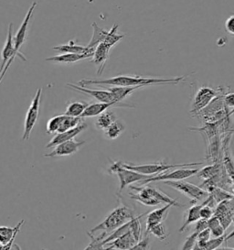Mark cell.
<instances>
[{"instance_id":"1","label":"cell","mask_w":234,"mask_h":250,"mask_svg":"<svg viewBox=\"0 0 234 250\" xmlns=\"http://www.w3.org/2000/svg\"><path fill=\"white\" fill-rule=\"evenodd\" d=\"M186 75L173 78H149L138 75H118L105 80H80L79 85H108V86H148L153 84H177L186 79Z\"/></svg>"},{"instance_id":"2","label":"cell","mask_w":234,"mask_h":250,"mask_svg":"<svg viewBox=\"0 0 234 250\" xmlns=\"http://www.w3.org/2000/svg\"><path fill=\"white\" fill-rule=\"evenodd\" d=\"M133 217H135V212L130 208L125 206H117V208L114 211H112L109 213V215L102 221L101 224L91 229L89 233L95 234L96 232L102 231L109 234L115 229L125 224L126 222L131 220Z\"/></svg>"},{"instance_id":"3","label":"cell","mask_w":234,"mask_h":250,"mask_svg":"<svg viewBox=\"0 0 234 250\" xmlns=\"http://www.w3.org/2000/svg\"><path fill=\"white\" fill-rule=\"evenodd\" d=\"M122 166L126 169L135 170L141 174H145L148 176H154L156 174H159L163 171H166L170 169L175 168H182V167H194V166H199L202 165L203 162H191V163H183V164H168L166 162H155V163H149V164H133V163H124L121 162Z\"/></svg>"},{"instance_id":"4","label":"cell","mask_w":234,"mask_h":250,"mask_svg":"<svg viewBox=\"0 0 234 250\" xmlns=\"http://www.w3.org/2000/svg\"><path fill=\"white\" fill-rule=\"evenodd\" d=\"M164 184L169 187L175 189L186 195L191 200L192 203H196L198 201H202L209 196V191L198 187L195 184L185 182L184 180L180 181H164Z\"/></svg>"},{"instance_id":"5","label":"cell","mask_w":234,"mask_h":250,"mask_svg":"<svg viewBox=\"0 0 234 250\" xmlns=\"http://www.w3.org/2000/svg\"><path fill=\"white\" fill-rule=\"evenodd\" d=\"M110 173L117 174L120 181V188L119 191H122L125 187L129 186L130 184L134 183H139L143 180H146L149 178L148 175L141 174L132 169H126L122 166L121 162H114L113 165L110 167Z\"/></svg>"},{"instance_id":"6","label":"cell","mask_w":234,"mask_h":250,"mask_svg":"<svg viewBox=\"0 0 234 250\" xmlns=\"http://www.w3.org/2000/svg\"><path fill=\"white\" fill-rule=\"evenodd\" d=\"M41 96H42V88H39L35 94V96L33 97V99L31 101L28 112L26 114V118L24 121V132L22 135V140H29L30 134L36 125L37 120H38L39 114Z\"/></svg>"},{"instance_id":"7","label":"cell","mask_w":234,"mask_h":250,"mask_svg":"<svg viewBox=\"0 0 234 250\" xmlns=\"http://www.w3.org/2000/svg\"><path fill=\"white\" fill-rule=\"evenodd\" d=\"M37 7V2H33L31 7L29 8L28 10V13L24 19V21L22 22L20 29L17 31L16 35L14 36V46H15V52L18 57H20V59L23 60L24 62L27 61V58L22 54L20 52V49H21L22 45L24 44L27 41V38H28V29H29V21L32 18L33 15V12L35 10V8Z\"/></svg>"},{"instance_id":"8","label":"cell","mask_w":234,"mask_h":250,"mask_svg":"<svg viewBox=\"0 0 234 250\" xmlns=\"http://www.w3.org/2000/svg\"><path fill=\"white\" fill-rule=\"evenodd\" d=\"M197 171L198 169H187V167H182L180 169H176L171 172H166V173L161 172L159 174L149 177L139 183L142 184H147L155 183V182H164V181H180V180H185L196 175Z\"/></svg>"},{"instance_id":"9","label":"cell","mask_w":234,"mask_h":250,"mask_svg":"<svg viewBox=\"0 0 234 250\" xmlns=\"http://www.w3.org/2000/svg\"><path fill=\"white\" fill-rule=\"evenodd\" d=\"M219 90H214L211 87L203 86L197 90L196 95L194 96V100L192 104V108L190 110V113L195 116L197 112L203 109L205 106H207L209 104L211 103L213 98L219 95L218 93Z\"/></svg>"},{"instance_id":"10","label":"cell","mask_w":234,"mask_h":250,"mask_svg":"<svg viewBox=\"0 0 234 250\" xmlns=\"http://www.w3.org/2000/svg\"><path fill=\"white\" fill-rule=\"evenodd\" d=\"M67 86L75 91H78L80 93L86 94L88 96H92L95 98L98 102L102 103H117L115 100L114 95L109 90H102V89H90L86 86H81L79 84H73V83H67Z\"/></svg>"},{"instance_id":"11","label":"cell","mask_w":234,"mask_h":250,"mask_svg":"<svg viewBox=\"0 0 234 250\" xmlns=\"http://www.w3.org/2000/svg\"><path fill=\"white\" fill-rule=\"evenodd\" d=\"M85 144V141H77V140H70L64 141L60 144L54 147L53 150L48 154L44 155L46 158H57V157H64L74 154L79 151L80 147Z\"/></svg>"},{"instance_id":"12","label":"cell","mask_w":234,"mask_h":250,"mask_svg":"<svg viewBox=\"0 0 234 250\" xmlns=\"http://www.w3.org/2000/svg\"><path fill=\"white\" fill-rule=\"evenodd\" d=\"M25 221L21 220L15 228L0 227V250H11L15 238L20 231Z\"/></svg>"},{"instance_id":"13","label":"cell","mask_w":234,"mask_h":250,"mask_svg":"<svg viewBox=\"0 0 234 250\" xmlns=\"http://www.w3.org/2000/svg\"><path fill=\"white\" fill-rule=\"evenodd\" d=\"M86 127H87L86 123L81 122L79 125H76L75 127L71 128L69 130H66L64 132L56 133V135L53 137V139L47 144L46 147L51 148V147H56L57 145L64 142V141L73 140L76 136H78L80 132H82Z\"/></svg>"},{"instance_id":"14","label":"cell","mask_w":234,"mask_h":250,"mask_svg":"<svg viewBox=\"0 0 234 250\" xmlns=\"http://www.w3.org/2000/svg\"><path fill=\"white\" fill-rule=\"evenodd\" d=\"M111 49H112V47H110L109 45H107L104 42H101L95 47V52L92 57V62H94L95 65L98 67L97 74L99 75H101L104 70L106 62L109 58V52Z\"/></svg>"},{"instance_id":"15","label":"cell","mask_w":234,"mask_h":250,"mask_svg":"<svg viewBox=\"0 0 234 250\" xmlns=\"http://www.w3.org/2000/svg\"><path fill=\"white\" fill-rule=\"evenodd\" d=\"M137 243L136 238L129 230L124 235L117 237V239L107 243L104 246V249L106 250H131L132 248Z\"/></svg>"},{"instance_id":"16","label":"cell","mask_w":234,"mask_h":250,"mask_svg":"<svg viewBox=\"0 0 234 250\" xmlns=\"http://www.w3.org/2000/svg\"><path fill=\"white\" fill-rule=\"evenodd\" d=\"M93 54L89 53H62L56 56H52L47 58V62H52L56 63H74L81 60L89 59L92 58Z\"/></svg>"},{"instance_id":"17","label":"cell","mask_w":234,"mask_h":250,"mask_svg":"<svg viewBox=\"0 0 234 250\" xmlns=\"http://www.w3.org/2000/svg\"><path fill=\"white\" fill-rule=\"evenodd\" d=\"M95 48H88L87 46H81L76 44L73 41L69 42L67 44L58 45L52 48L53 51L60 52V53H89L93 54L95 52Z\"/></svg>"},{"instance_id":"18","label":"cell","mask_w":234,"mask_h":250,"mask_svg":"<svg viewBox=\"0 0 234 250\" xmlns=\"http://www.w3.org/2000/svg\"><path fill=\"white\" fill-rule=\"evenodd\" d=\"M172 205L170 204H166V206L156 209L152 212H148L147 213V219H146V228L158 224V223H162L166 219V217L168 216V211L169 209L172 207Z\"/></svg>"},{"instance_id":"19","label":"cell","mask_w":234,"mask_h":250,"mask_svg":"<svg viewBox=\"0 0 234 250\" xmlns=\"http://www.w3.org/2000/svg\"><path fill=\"white\" fill-rule=\"evenodd\" d=\"M116 103H99L89 104L87 107L85 108V110L83 111L82 115L80 116L81 118H95L98 117L99 115H101L102 112L109 109L110 107L116 105Z\"/></svg>"},{"instance_id":"20","label":"cell","mask_w":234,"mask_h":250,"mask_svg":"<svg viewBox=\"0 0 234 250\" xmlns=\"http://www.w3.org/2000/svg\"><path fill=\"white\" fill-rule=\"evenodd\" d=\"M142 87H144V86H111L108 90L110 92H112V94L115 97V100L117 101V103H120L126 97L131 96L135 91L142 88Z\"/></svg>"},{"instance_id":"21","label":"cell","mask_w":234,"mask_h":250,"mask_svg":"<svg viewBox=\"0 0 234 250\" xmlns=\"http://www.w3.org/2000/svg\"><path fill=\"white\" fill-rule=\"evenodd\" d=\"M92 27L94 30V33L89 44L87 45L88 48H95L99 43L103 42L109 32V30H103L102 28H100L95 22L92 24Z\"/></svg>"},{"instance_id":"22","label":"cell","mask_w":234,"mask_h":250,"mask_svg":"<svg viewBox=\"0 0 234 250\" xmlns=\"http://www.w3.org/2000/svg\"><path fill=\"white\" fill-rule=\"evenodd\" d=\"M116 120H117V118H116L115 113L112 112V111H108V109H107V110L102 112L101 115L98 116V118L95 122V126L98 129L104 131Z\"/></svg>"},{"instance_id":"23","label":"cell","mask_w":234,"mask_h":250,"mask_svg":"<svg viewBox=\"0 0 234 250\" xmlns=\"http://www.w3.org/2000/svg\"><path fill=\"white\" fill-rule=\"evenodd\" d=\"M201 206H202V204H201V205H197V206H192L190 207V209L188 210L187 216H186V218H185V220H184V224H183L181 228L179 229V232H180V233L184 232L190 225L200 219L199 210H200Z\"/></svg>"},{"instance_id":"24","label":"cell","mask_w":234,"mask_h":250,"mask_svg":"<svg viewBox=\"0 0 234 250\" xmlns=\"http://www.w3.org/2000/svg\"><path fill=\"white\" fill-rule=\"evenodd\" d=\"M89 103L83 101H75L72 103L68 104L66 108L65 115L71 116L74 118H80L83 111L87 107Z\"/></svg>"},{"instance_id":"25","label":"cell","mask_w":234,"mask_h":250,"mask_svg":"<svg viewBox=\"0 0 234 250\" xmlns=\"http://www.w3.org/2000/svg\"><path fill=\"white\" fill-rule=\"evenodd\" d=\"M124 131V124L119 120H116L104 130V134L105 137L109 140H117Z\"/></svg>"},{"instance_id":"26","label":"cell","mask_w":234,"mask_h":250,"mask_svg":"<svg viewBox=\"0 0 234 250\" xmlns=\"http://www.w3.org/2000/svg\"><path fill=\"white\" fill-rule=\"evenodd\" d=\"M82 122V118H74V117H71V116H67V115H63V118L61 119V122L59 124V127H58V132H64L66 130H69L71 128L75 127L76 125H79Z\"/></svg>"},{"instance_id":"27","label":"cell","mask_w":234,"mask_h":250,"mask_svg":"<svg viewBox=\"0 0 234 250\" xmlns=\"http://www.w3.org/2000/svg\"><path fill=\"white\" fill-rule=\"evenodd\" d=\"M208 228L211 230L212 235H214L215 237L224 235L225 229L222 227L220 221L216 215H213L212 218L208 220Z\"/></svg>"},{"instance_id":"28","label":"cell","mask_w":234,"mask_h":250,"mask_svg":"<svg viewBox=\"0 0 234 250\" xmlns=\"http://www.w3.org/2000/svg\"><path fill=\"white\" fill-rule=\"evenodd\" d=\"M146 213H148V212ZM146 213L141 214L139 216H135L130 220V231L137 242L142 238V225H141L140 219L144 215H146Z\"/></svg>"},{"instance_id":"29","label":"cell","mask_w":234,"mask_h":250,"mask_svg":"<svg viewBox=\"0 0 234 250\" xmlns=\"http://www.w3.org/2000/svg\"><path fill=\"white\" fill-rule=\"evenodd\" d=\"M219 171H220V169H219V164L214 163L213 165L206 166L203 169H198L197 175L199 178H202L204 180H209L212 177L215 176L217 173H219Z\"/></svg>"},{"instance_id":"30","label":"cell","mask_w":234,"mask_h":250,"mask_svg":"<svg viewBox=\"0 0 234 250\" xmlns=\"http://www.w3.org/2000/svg\"><path fill=\"white\" fill-rule=\"evenodd\" d=\"M146 233L147 234H152L156 237H157L160 240H164L167 237V232H166V227L164 223H158L153 225L148 228H146Z\"/></svg>"},{"instance_id":"31","label":"cell","mask_w":234,"mask_h":250,"mask_svg":"<svg viewBox=\"0 0 234 250\" xmlns=\"http://www.w3.org/2000/svg\"><path fill=\"white\" fill-rule=\"evenodd\" d=\"M210 192L212 195V197L215 200L216 203H221L223 201H227V200H231V199L234 198V195L229 193L228 191H224L220 188H216L215 186L212 187V189L210 190Z\"/></svg>"},{"instance_id":"32","label":"cell","mask_w":234,"mask_h":250,"mask_svg":"<svg viewBox=\"0 0 234 250\" xmlns=\"http://www.w3.org/2000/svg\"><path fill=\"white\" fill-rule=\"evenodd\" d=\"M62 118H63V115H59V116H56V117L51 118L48 121L47 125H46V131L49 135L58 132L59 124L61 122Z\"/></svg>"},{"instance_id":"33","label":"cell","mask_w":234,"mask_h":250,"mask_svg":"<svg viewBox=\"0 0 234 250\" xmlns=\"http://www.w3.org/2000/svg\"><path fill=\"white\" fill-rule=\"evenodd\" d=\"M225 241V235H221V236H218L215 237L213 239H209V241L206 244L205 250H216L219 249V247L223 244Z\"/></svg>"},{"instance_id":"34","label":"cell","mask_w":234,"mask_h":250,"mask_svg":"<svg viewBox=\"0 0 234 250\" xmlns=\"http://www.w3.org/2000/svg\"><path fill=\"white\" fill-rule=\"evenodd\" d=\"M214 215V210L213 207L209 205H206L204 202L202 203V206L199 210V216L200 219H204V220H209L210 218H212Z\"/></svg>"},{"instance_id":"35","label":"cell","mask_w":234,"mask_h":250,"mask_svg":"<svg viewBox=\"0 0 234 250\" xmlns=\"http://www.w3.org/2000/svg\"><path fill=\"white\" fill-rule=\"evenodd\" d=\"M149 249H150V237L148 236V234L146 233L145 236L141 238L131 250H149Z\"/></svg>"},{"instance_id":"36","label":"cell","mask_w":234,"mask_h":250,"mask_svg":"<svg viewBox=\"0 0 234 250\" xmlns=\"http://www.w3.org/2000/svg\"><path fill=\"white\" fill-rule=\"evenodd\" d=\"M197 234L198 233L197 231H195L190 236L187 237L186 241L183 244L182 250H193L194 249V246L197 243Z\"/></svg>"},{"instance_id":"37","label":"cell","mask_w":234,"mask_h":250,"mask_svg":"<svg viewBox=\"0 0 234 250\" xmlns=\"http://www.w3.org/2000/svg\"><path fill=\"white\" fill-rule=\"evenodd\" d=\"M224 104L228 108H234V93H228L223 96Z\"/></svg>"},{"instance_id":"38","label":"cell","mask_w":234,"mask_h":250,"mask_svg":"<svg viewBox=\"0 0 234 250\" xmlns=\"http://www.w3.org/2000/svg\"><path fill=\"white\" fill-rule=\"evenodd\" d=\"M225 30L228 33L234 35V15L228 18L225 22Z\"/></svg>"},{"instance_id":"39","label":"cell","mask_w":234,"mask_h":250,"mask_svg":"<svg viewBox=\"0 0 234 250\" xmlns=\"http://www.w3.org/2000/svg\"><path fill=\"white\" fill-rule=\"evenodd\" d=\"M234 231H233V232H232V233H231V234H229V235H226V236H225V241H228V240H229V239H231V238H233V237H234Z\"/></svg>"},{"instance_id":"40","label":"cell","mask_w":234,"mask_h":250,"mask_svg":"<svg viewBox=\"0 0 234 250\" xmlns=\"http://www.w3.org/2000/svg\"><path fill=\"white\" fill-rule=\"evenodd\" d=\"M232 189H233V191H234V184H233V186H232Z\"/></svg>"}]
</instances>
